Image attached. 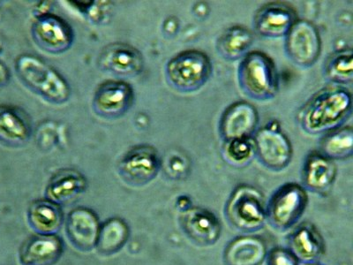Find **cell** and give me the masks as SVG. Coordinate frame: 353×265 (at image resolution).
<instances>
[{"label":"cell","instance_id":"cell-7","mask_svg":"<svg viewBox=\"0 0 353 265\" xmlns=\"http://www.w3.org/2000/svg\"><path fill=\"white\" fill-rule=\"evenodd\" d=\"M255 157L265 168L281 172L292 159V146L276 121L258 129L253 137Z\"/></svg>","mask_w":353,"mask_h":265},{"label":"cell","instance_id":"cell-12","mask_svg":"<svg viewBox=\"0 0 353 265\" xmlns=\"http://www.w3.org/2000/svg\"><path fill=\"white\" fill-rule=\"evenodd\" d=\"M179 224L185 235L200 247L215 245L222 233L219 217L204 208L192 206L183 211Z\"/></svg>","mask_w":353,"mask_h":265},{"label":"cell","instance_id":"cell-10","mask_svg":"<svg viewBox=\"0 0 353 265\" xmlns=\"http://www.w3.org/2000/svg\"><path fill=\"white\" fill-rule=\"evenodd\" d=\"M31 32L37 46L50 55L64 53L74 43V34L70 24L49 12H44L34 19Z\"/></svg>","mask_w":353,"mask_h":265},{"label":"cell","instance_id":"cell-16","mask_svg":"<svg viewBox=\"0 0 353 265\" xmlns=\"http://www.w3.org/2000/svg\"><path fill=\"white\" fill-rule=\"evenodd\" d=\"M288 249L299 264L318 263L325 252V241L313 224L305 222L295 227L289 235Z\"/></svg>","mask_w":353,"mask_h":265},{"label":"cell","instance_id":"cell-13","mask_svg":"<svg viewBox=\"0 0 353 265\" xmlns=\"http://www.w3.org/2000/svg\"><path fill=\"white\" fill-rule=\"evenodd\" d=\"M99 66L103 71L115 77H134L144 68L143 55L134 46L128 43H110L102 50Z\"/></svg>","mask_w":353,"mask_h":265},{"label":"cell","instance_id":"cell-5","mask_svg":"<svg viewBox=\"0 0 353 265\" xmlns=\"http://www.w3.org/2000/svg\"><path fill=\"white\" fill-rule=\"evenodd\" d=\"M266 202L256 188L239 186L226 202L225 215L230 225L244 233H254L267 223Z\"/></svg>","mask_w":353,"mask_h":265},{"label":"cell","instance_id":"cell-18","mask_svg":"<svg viewBox=\"0 0 353 265\" xmlns=\"http://www.w3.org/2000/svg\"><path fill=\"white\" fill-rule=\"evenodd\" d=\"M268 253L264 239L248 233L232 239L227 244L223 259L225 265H263Z\"/></svg>","mask_w":353,"mask_h":265},{"label":"cell","instance_id":"cell-22","mask_svg":"<svg viewBox=\"0 0 353 265\" xmlns=\"http://www.w3.org/2000/svg\"><path fill=\"white\" fill-rule=\"evenodd\" d=\"M87 187L86 179L74 169H63L50 178L46 194L55 204H68L83 193Z\"/></svg>","mask_w":353,"mask_h":265},{"label":"cell","instance_id":"cell-32","mask_svg":"<svg viewBox=\"0 0 353 265\" xmlns=\"http://www.w3.org/2000/svg\"><path fill=\"white\" fill-rule=\"evenodd\" d=\"M194 12L197 19H206L208 14H209L210 9L208 8L206 3H197V4L194 6Z\"/></svg>","mask_w":353,"mask_h":265},{"label":"cell","instance_id":"cell-24","mask_svg":"<svg viewBox=\"0 0 353 265\" xmlns=\"http://www.w3.org/2000/svg\"><path fill=\"white\" fill-rule=\"evenodd\" d=\"M28 219L31 226L40 235H53L61 225L62 213L52 201H37L31 204Z\"/></svg>","mask_w":353,"mask_h":265},{"label":"cell","instance_id":"cell-31","mask_svg":"<svg viewBox=\"0 0 353 265\" xmlns=\"http://www.w3.org/2000/svg\"><path fill=\"white\" fill-rule=\"evenodd\" d=\"M179 30V21L176 17H169L163 24V30L170 35H174Z\"/></svg>","mask_w":353,"mask_h":265},{"label":"cell","instance_id":"cell-26","mask_svg":"<svg viewBox=\"0 0 353 265\" xmlns=\"http://www.w3.org/2000/svg\"><path fill=\"white\" fill-rule=\"evenodd\" d=\"M324 77L331 83L347 85L353 81V53L352 49L334 52L323 66Z\"/></svg>","mask_w":353,"mask_h":265},{"label":"cell","instance_id":"cell-28","mask_svg":"<svg viewBox=\"0 0 353 265\" xmlns=\"http://www.w3.org/2000/svg\"><path fill=\"white\" fill-rule=\"evenodd\" d=\"M223 159L229 165L235 167H244L249 165L255 157L253 137L234 139L225 141L222 148Z\"/></svg>","mask_w":353,"mask_h":265},{"label":"cell","instance_id":"cell-33","mask_svg":"<svg viewBox=\"0 0 353 265\" xmlns=\"http://www.w3.org/2000/svg\"><path fill=\"white\" fill-rule=\"evenodd\" d=\"M10 79V72L4 63L0 61V90L8 84Z\"/></svg>","mask_w":353,"mask_h":265},{"label":"cell","instance_id":"cell-3","mask_svg":"<svg viewBox=\"0 0 353 265\" xmlns=\"http://www.w3.org/2000/svg\"><path fill=\"white\" fill-rule=\"evenodd\" d=\"M238 81L242 92L258 102L275 99L279 90L275 63L269 55L259 50L249 52L241 59Z\"/></svg>","mask_w":353,"mask_h":265},{"label":"cell","instance_id":"cell-27","mask_svg":"<svg viewBox=\"0 0 353 265\" xmlns=\"http://www.w3.org/2000/svg\"><path fill=\"white\" fill-rule=\"evenodd\" d=\"M128 228L118 219L109 220L101 229L97 239V248L103 254H112L119 251L127 242Z\"/></svg>","mask_w":353,"mask_h":265},{"label":"cell","instance_id":"cell-4","mask_svg":"<svg viewBox=\"0 0 353 265\" xmlns=\"http://www.w3.org/2000/svg\"><path fill=\"white\" fill-rule=\"evenodd\" d=\"M210 57L198 50H188L173 57L166 64L167 83L181 93L200 90L212 75Z\"/></svg>","mask_w":353,"mask_h":265},{"label":"cell","instance_id":"cell-14","mask_svg":"<svg viewBox=\"0 0 353 265\" xmlns=\"http://www.w3.org/2000/svg\"><path fill=\"white\" fill-rule=\"evenodd\" d=\"M259 124V113L251 104L241 101L227 107L219 121L223 143L234 139L253 137Z\"/></svg>","mask_w":353,"mask_h":265},{"label":"cell","instance_id":"cell-30","mask_svg":"<svg viewBox=\"0 0 353 265\" xmlns=\"http://www.w3.org/2000/svg\"><path fill=\"white\" fill-rule=\"evenodd\" d=\"M267 265H299L294 255L288 248L276 247L271 249L266 258Z\"/></svg>","mask_w":353,"mask_h":265},{"label":"cell","instance_id":"cell-11","mask_svg":"<svg viewBox=\"0 0 353 265\" xmlns=\"http://www.w3.org/2000/svg\"><path fill=\"white\" fill-rule=\"evenodd\" d=\"M134 97V90L127 81H103L94 91L92 102L94 112L105 119L121 118L130 109Z\"/></svg>","mask_w":353,"mask_h":265},{"label":"cell","instance_id":"cell-15","mask_svg":"<svg viewBox=\"0 0 353 265\" xmlns=\"http://www.w3.org/2000/svg\"><path fill=\"white\" fill-rule=\"evenodd\" d=\"M297 20V14L292 6L282 2H271L256 12L254 27L256 33L265 39H281Z\"/></svg>","mask_w":353,"mask_h":265},{"label":"cell","instance_id":"cell-9","mask_svg":"<svg viewBox=\"0 0 353 265\" xmlns=\"http://www.w3.org/2000/svg\"><path fill=\"white\" fill-rule=\"evenodd\" d=\"M162 168V159L156 148L137 145L128 150L119 163V173L124 181L140 187L152 181Z\"/></svg>","mask_w":353,"mask_h":265},{"label":"cell","instance_id":"cell-34","mask_svg":"<svg viewBox=\"0 0 353 265\" xmlns=\"http://www.w3.org/2000/svg\"><path fill=\"white\" fill-rule=\"evenodd\" d=\"M303 265H323V264H321L319 263H314V264H303Z\"/></svg>","mask_w":353,"mask_h":265},{"label":"cell","instance_id":"cell-2","mask_svg":"<svg viewBox=\"0 0 353 265\" xmlns=\"http://www.w3.org/2000/svg\"><path fill=\"white\" fill-rule=\"evenodd\" d=\"M15 71L28 90L50 103L61 105L70 97V87L65 79L36 56H19L15 61Z\"/></svg>","mask_w":353,"mask_h":265},{"label":"cell","instance_id":"cell-6","mask_svg":"<svg viewBox=\"0 0 353 265\" xmlns=\"http://www.w3.org/2000/svg\"><path fill=\"white\" fill-rule=\"evenodd\" d=\"M308 201L307 191L302 185L285 183L274 192L266 204L267 222L276 231H288L304 215Z\"/></svg>","mask_w":353,"mask_h":265},{"label":"cell","instance_id":"cell-17","mask_svg":"<svg viewBox=\"0 0 353 265\" xmlns=\"http://www.w3.org/2000/svg\"><path fill=\"white\" fill-rule=\"evenodd\" d=\"M336 175L335 161L321 153H312L302 167V187L312 193H326L335 182Z\"/></svg>","mask_w":353,"mask_h":265},{"label":"cell","instance_id":"cell-21","mask_svg":"<svg viewBox=\"0 0 353 265\" xmlns=\"http://www.w3.org/2000/svg\"><path fill=\"white\" fill-rule=\"evenodd\" d=\"M62 253L61 239L52 235L33 236L24 243L20 252L23 265H54Z\"/></svg>","mask_w":353,"mask_h":265},{"label":"cell","instance_id":"cell-29","mask_svg":"<svg viewBox=\"0 0 353 265\" xmlns=\"http://www.w3.org/2000/svg\"><path fill=\"white\" fill-rule=\"evenodd\" d=\"M163 167L170 178L182 179H185L190 171V161L184 154L173 153L167 157Z\"/></svg>","mask_w":353,"mask_h":265},{"label":"cell","instance_id":"cell-19","mask_svg":"<svg viewBox=\"0 0 353 265\" xmlns=\"http://www.w3.org/2000/svg\"><path fill=\"white\" fill-rule=\"evenodd\" d=\"M32 135V122L17 106L0 105V144L9 147L26 144Z\"/></svg>","mask_w":353,"mask_h":265},{"label":"cell","instance_id":"cell-25","mask_svg":"<svg viewBox=\"0 0 353 265\" xmlns=\"http://www.w3.org/2000/svg\"><path fill=\"white\" fill-rule=\"evenodd\" d=\"M320 153L330 159L345 160L353 154V130L352 128H339L327 132L321 139Z\"/></svg>","mask_w":353,"mask_h":265},{"label":"cell","instance_id":"cell-8","mask_svg":"<svg viewBox=\"0 0 353 265\" xmlns=\"http://www.w3.org/2000/svg\"><path fill=\"white\" fill-rule=\"evenodd\" d=\"M285 52L290 61L301 68L313 66L320 58L321 39L313 22L297 20L285 37Z\"/></svg>","mask_w":353,"mask_h":265},{"label":"cell","instance_id":"cell-23","mask_svg":"<svg viewBox=\"0 0 353 265\" xmlns=\"http://www.w3.org/2000/svg\"><path fill=\"white\" fill-rule=\"evenodd\" d=\"M254 42L253 32L241 25L227 28L216 40L219 55L228 61H239L249 52Z\"/></svg>","mask_w":353,"mask_h":265},{"label":"cell","instance_id":"cell-1","mask_svg":"<svg viewBox=\"0 0 353 265\" xmlns=\"http://www.w3.org/2000/svg\"><path fill=\"white\" fill-rule=\"evenodd\" d=\"M352 113V94L343 88H324L304 106L299 125L309 135L327 134L343 127Z\"/></svg>","mask_w":353,"mask_h":265},{"label":"cell","instance_id":"cell-20","mask_svg":"<svg viewBox=\"0 0 353 265\" xmlns=\"http://www.w3.org/2000/svg\"><path fill=\"white\" fill-rule=\"evenodd\" d=\"M68 236L80 251H88L96 246L99 239V222L96 215L85 208L72 210L68 219Z\"/></svg>","mask_w":353,"mask_h":265}]
</instances>
